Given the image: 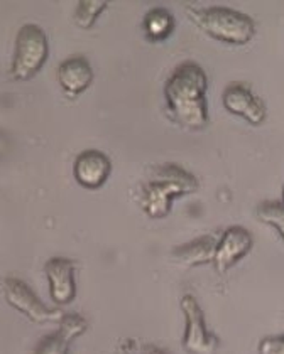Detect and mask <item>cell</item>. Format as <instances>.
Here are the masks:
<instances>
[{"mask_svg": "<svg viewBox=\"0 0 284 354\" xmlns=\"http://www.w3.org/2000/svg\"><path fill=\"white\" fill-rule=\"evenodd\" d=\"M206 73L193 61H185L164 84V98L171 118L190 130H199L208 123L206 106Z\"/></svg>", "mask_w": 284, "mask_h": 354, "instance_id": "cell-1", "label": "cell"}, {"mask_svg": "<svg viewBox=\"0 0 284 354\" xmlns=\"http://www.w3.org/2000/svg\"><path fill=\"white\" fill-rule=\"evenodd\" d=\"M199 187L198 179L178 164L154 165L149 179L142 184L139 205L152 219L166 218L176 198L193 194Z\"/></svg>", "mask_w": 284, "mask_h": 354, "instance_id": "cell-2", "label": "cell"}, {"mask_svg": "<svg viewBox=\"0 0 284 354\" xmlns=\"http://www.w3.org/2000/svg\"><path fill=\"white\" fill-rule=\"evenodd\" d=\"M188 17L213 39L232 46H245L254 39L256 22L247 14L229 7H188Z\"/></svg>", "mask_w": 284, "mask_h": 354, "instance_id": "cell-3", "label": "cell"}, {"mask_svg": "<svg viewBox=\"0 0 284 354\" xmlns=\"http://www.w3.org/2000/svg\"><path fill=\"white\" fill-rule=\"evenodd\" d=\"M49 55L48 36L36 24H24L15 36V49L10 75L14 80H30L41 71Z\"/></svg>", "mask_w": 284, "mask_h": 354, "instance_id": "cell-4", "label": "cell"}, {"mask_svg": "<svg viewBox=\"0 0 284 354\" xmlns=\"http://www.w3.org/2000/svg\"><path fill=\"white\" fill-rule=\"evenodd\" d=\"M2 295L6 302L15 310L24 314L36 324H46V322H60L63 313L60 309H51L43 304L33 292L24 280L17 277H3L2 279Z\"/></svg>", "mask_w": 284, "mask_h": 354, "instance_id": "cell-5", "label": "cell"}, {"mask_svg": "<svg viewBox=\"0 0 284 354\" xmlns=\"http://www.w3.org/2000/svg\"><path fill=\"white\" fill-rule=\"evenodd\" d=\"M179 306L185 314V351L188 354H213L218 348V337L206 327L205 313L199 307L198 300L191 294H186L183 295Z\"/></svg>", "mask_w": 284, "mask_h": 354, "instance_id": "cell-6", "label": "cell"}, {"mask_svg": "<svg viewBox=\"0 0 284 354\" xmlns=\"http://www.w3.org/2000/svg\"><path fill=\"white\" fill-rule=\"evenodd\" d=\"M254 245V238L244 226H230L218 238L213 267L220 275L227 273L236 263L244 259Z\"/></svg>", "mask_w": 284, "mask_h": 354, "instance_id": "cell-7", "label": "cell"}, {"mask_svg": "<svg viewBox=\"0 0 284 354\" xmlns=\"http://www.w3.org/2000/svg\"><path fill=\"white\" fill-rule=\"evenodd\" d=\"M224 106L232 115L247 120L251 125H260L267 117L266 105L259 96L252 93L245 83H230L222 95Z\"/></svg>", "mask_w": 284, "mask_h": 354, "instance_id": "cell-8", "label": "cell"}, {"mask_svg": "<svg viewBox=\"0 0 284 354\" xmlns=\"http://www.w3.org/2000/svg\"><path fill=\"white\" fill-rule=\"evenodd\" d=\"M112 174V160L102 150H83L73 164V176L76 183L87 189H98Z\"/></svg>", "mask_w": 284, "mask_h": 354, "instance_id": "cell-9", "label": "cell"}, {"mask_svg": "<svg viewBox=\"0 0 284 354\" xmlns=\"http://www.w3.org/2000/svg\"><path fill=\"white\" fill-rule=\"evenodd\" d=\"M75 261L63 259V257H55L44 263V273L49 283V295L57 306H66L75 299Z\"/></svg>", "mask_w": 284, "mask_h": 354, "instance_id": "cell-10", "label": "cell"}, {"mask_svg": "<svg viewBox=\"0 0 284 354\" xmlns=\"http://www.w3.org/2000/svg\"><path fill=\"white\" fill-rule=\"evenodd\" d=\"M87 329L88 322L83 315L76 313L64 314L57 322L56 333L43 337L34 349V354H68L71 342L85 334Z\"/></svg>", "mask_w": 284, "mask_h": 354, "instance_id": "cell-11", "label": "cell"}, {"mask_svg": "<svg viewBox=\"0 0 284 354\" xmlns=\"http://www.w3.org/2000/svg\"><path fill=\"white\" fill-rule=\"evenodd\" d=\"M95 73L85 56H71L56 69V80L68 96H78L94 83Z\"/></svg>", "mask_w": 284, "mask_h": 354, "instance_id": "cell-12", "label": "cell"}, {"mask_svg": "<svg viewBox=\"0 0 284 354\" xmlns=\"http://www.w3.org/2000/svg\"><path fill=\"white\" fill-rule=\"evenodd\" d=\"M218 238L215 234H205L190 243L179 245L172 248L170 259L172 263L185 268L199 267V265L213 263L215 253H217Z\"/></svg>", "mask_w": 284, "mask_h": 354, "instance_id": "cell-13", "label": "cell"}, {"mask_svg": "<svg viewBox=\"0 0 284 354\" xmlns=\"http://www.w3.org/2000/svg\"><path fill=\"white\" fill-rule=\"evenodd\" d=\"M175 29V19L166 9H152L144 17V30L151 41H163Z\"/></svg>", "mask_w": 284, "mask_h": 354, "instance_id": "cell-14", "label": "cell"}, {"mask_svg": "<svg viewBox=\"0 0 284 354\" xmlns=\"http://www.w3.org/2000/svg\"><path fill=\"white\" fill-rule=\"evenodd\" d=\"M109 2L105 0H83L78 2L75 10V24L82 29H91L97 22L100 14L107 9Z\"/></svg>", "mask_w": 284, "mask_h": 354, "instance_id": "cell-15", "label": "cell"}, {"mask_svg": "<svg viewBox=\"0 0 284 354\" xmlns=\"http://www.w3.org/2000/svg\"><path fill=\"white\" fill-rule=\"evenodd\" d=\"M256 216L264 225H269L279 236L284 240V203L279 201H266L260 203L256 209Z\"/></svg>", "mask_w": 284, "mask_h": 354, "instance_id": "cell-16", "label": "cell"}, {"mask_svg": "<svg viewBox=\"0 0 284 354\" xmlns=\"http://www.w3.org/2000/svg\"><path fill=\"white\" fill-rule=\"evenodd\" d=\"M259 354H284V336L264 337L259 344Z\"/></svg>", "mask_w": 284, "mask_h": 354, "instance_id": "cell-17", "label": "cell"}, {"mask_svg": "<svg viewBox=\"0 0 284 354\" xmlns=\"http://www.w3.org/2000/svg\"><path fill=\"white\" fill-rule=\"evenodd\" d=\"M142 354H170V353L156 344H145L144 349H142Z\"/></svg>", "mask_w": 284, "mask_h": 354, "instance_id": "cell-18", "label": "cell"}, {"mask_svg": "<svg viewBox=\"0 0 284 354\" xmlns=\"http://www.w3.org/2000/svg\"><path fill=\"white\" fill-rule=\"evenodd\" d=\"M283 203H284V191H283Z\"/></svg>", "mask_w": 284, "mask_h": 354, "instance_id": "cell-19", "label": "cell"}]
</instances>
